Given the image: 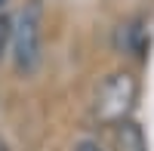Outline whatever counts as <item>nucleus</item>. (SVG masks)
Wrapping results in <instances>:
<instances>
[{"mask_svg": "<svg viewBox=\"0 0 154 151\" xmlns=\"http://www.w3.org/2000/svg\"><path fill=\"white\" fill-rule=\"evenodd\" d=\"M40 37H43V12H40V3L31 0L19 12V19L12 22L9 53L19 74H34V68L40 65Z\"/></svg>", "mask_w": 154, "mask_h": 151, "instance_id": "obj_1", "label": "nucleus"}, {"mask_svg": "<svg viewBox=\"0 0 154 151\" xmlns=\"http://www.w3.org/2000/svg\"><path fill=\"white\" fill-rule=\"evenodd\" d=\"M133 102H136V77L126 71L111 74L96 93V120L120 123V120H126Z\"/></svg>", "mask_w": 154, "mask_h": 151, "instance_id": "obj_2", "label": "nucleus"}, {"mask_svg": "<svg viewBox=\"0 0 154 151\" xmlns=\"http://www.w3.org/2000/svg\"><path fill=\"white\" fill-rule=\"evenodd\" d=\"M117 127V136H114V142H117V151H148V142H145V133L139 127L136 120H120L114 123Z\"/></svg>", "mask_w": 154, "mask_h": 151, "instance_id": "obj_3", "label": "nucleus"}, {"mask_svg": "<svg viewBox=\"0 0 154 151\" xmlns=\"http://www.w3.org/2000/svg\"><path fill=\"white\" fill-rule=\"evenodd\" d=\"M9 46H12V19L6 12H0V62L6 59Z\"/></svg>", "mask_w": 154, "mask_h": 151, "instance_id": "obj_4", "label": "nucleus"}, {"mask_svg": "<svg viewBox=\"0 0 154 151\" xmlns=\"http://www.w3.org/2000/svg\"><path fill=\"white\" fill-rule=\"evenodd\" d=\"M74 151H102V145L96 139H77L74 142Z\"/></svg>", "mask_w": 154, "mask_h": 151, "instance_id": "obj_5", "label": "nucleus"}, {"mask_svg": "<svg viewBox=\"0 0 154 151\" xmlns=\"http://www.w3.org/2000/svg\"><path fill=\"white\" fill-rule=\"evenodd\" d=\"M6 3H9V0H0V9H3V6H6Z\"/></svg>", "mask_w": 154, "mask_h": 151, "instance_id": "obj_6", "label": "nucleus"}, {"mask_svg": "<svg viewBox=\"0 0 154 151\" xmlns=\"http://www.w3.org/2000/svg\"><path fill=\"white\" fill-rule=\"evenodd\" d=\"M0 151H6V145H3V142H0Z\"/></svg>", "mask_w": 154, "mask_h": 151, "instance_id": "obj_7", "label": "nucleus"}]
</instances>
